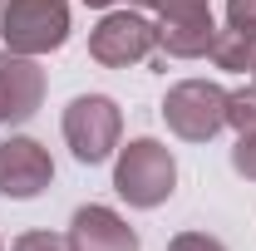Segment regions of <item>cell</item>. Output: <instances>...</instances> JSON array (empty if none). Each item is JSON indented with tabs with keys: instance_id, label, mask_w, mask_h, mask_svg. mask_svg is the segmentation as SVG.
<instances>
[{
	"instance_id": "5",
	"label": "cell",
	"mask_w": 256,
	"mask_h": 251,
	"mask_svg": "<svg viewBox=\"0 0 256 251\" xmlns=\"http://www.w3.org/2000/svg\"><path fill=\"white\" fill-rule=\"evenodd\" d=\"M158 50V25L138 10H108L89 30V54L104 69H128V64L148 60Z\"/></svg>"
},
{
	"instance_id": "11",
	"label": "cell",
	"mask_w": 256,
	"mask_h": 251,
	"mask_svg": "<svg viewBox=\"0 0 256 251\" xmlns=\"http://www.w3.org/2000/svg\"><path fill=\"white\" fill-rule=\"evenodd\" d=\"M226 128H236V133H256V84H252V89L226 94Z\"/></svg>"
},
{
	"instance_id": "7",
	"label": "cell",
	"mask_w": 256,
	"mask_h": 251,
	"mask_svg": "<svg viewBox=\"0 0 256 251\" xmlns=\"http://www.w3.org/2000/svg\"><path fill=\"white\" fill-rule=\"evenodd\" d=\"M40 104H44V69L30 54L0 50V128L34 118Z\"/></svg>"
},
{
	"instance_id": "1",
	"label": "cell",
	"mask_w": 256,
	"mask_h": 251,
	"mask_svg": "<svg viewBox=\"0 0 256 251\" xmlns=\"http://www.w3.org/2000/svg\"><path fill=\"white\" fill-rule=\"evenodd\" d=\"M178 188V162L158 138H133L128 148L114 153V192L128 207H162Z\"/></svg>"
},
{
	"instance_id": "16",
	"label": "cell",
	"mask_w": 256,
	"mask_h": 251,
	"mask_svg": "<svg viewBox=\"0 0 256 251\" xmlns=\"http://www.w3.org/2000/svg\"><path fill=\"white\" fill-rule=\"evenodd\" d=\"M226 25L256 30V0H226Z\"/></svg>"
},
{
	"instance_id": "2",
	"label": "cell",
	"mask_w": 256,
	"mask_h": 251,
	"mask_svg": "<svg viewBox=\"0 0 256 251\" xmlns=\"http://www.w3.org/2000/svg\"><path fill=\"white\" fill-rule=\"evenodd\" d=\"M0 34L5 50L15 54H54L69 40V0H5L0 10Z\"/></svg>"
},
{
	"instance_id": "9",
	"label": "cell",
	"mask_w": 256,
	"mask_h": 251,
	"mask_svg": "<svg viewBox=\"0 0 256 251\" xmlns=\"http://www.w3.org/2000/svg\"><path fill=\"white\" fill-rule=\"evenodd\" d=\"M212 40H217L212 10H192V15H158V44L172 54V60H202V54H212Z\"/></svg>"
},
{
	"instance_id": "6",
	"label": "cell",
	"mask_w": 256,
	"mask_h": 251,
	"mask_svg": "<svg viewBox=\"0 0 256 251\" xmlns=\"http://www.w3.org/2000/svg\"><path fill=\"white\" fill-rule=\"evenodd\" d=\"M54 182V162H50V148L34 143L25 133L5 138L0 143V197L10 202H30Z\"/></svg>"
},
{
	"instance_id": "19",
	"label": "cell",
	"mask_w": 256,
	"mask_h": 251,
	"mask_svg": "<svg viewBox=\"0 0 256 251\" xmlns=\"http://www.w3.org/2000/svg\"><path fill=\"white\" fill-rule=\"evenodd\" d=\"M0 10H5V0H0Z\"/></svg>"
},
{
	"instance_id": "20",
	"label": "cell",
	"mask_w": 256,
	"mask_h": 251,
	"mask_svg": "<svg viewBox=\"0 0 256 251\" xmlns=\"http://www.w3.org/2000/svg\"><path fill=\"white\" fill-rule=\"evenodd\" d=\"M0 251H5V242H0Z\"/></svg>"
},
{
	"instance_id": "4",
	"label": "cell",
	"mask_w": 256,
	"mask_h": 251,
	"mask_svg": "<svg viewBox=\"0 0 256 251\" xmlns=\"http://www.w3.org/2000/svg\"><path fill=\"white\" fill-rule=\"evenodd\" d=\"M162 124L182 143H207L226 128V89L212 79H182L162 98Z\"/></svg>"
},
{
	"instance_id": "15",
	"label": "cell",
	"mask_w": 256,
	"mask_h": 251,
	"mask_svg": "<svg viewBox=\"0 0 256 251\" xmlns=\"http://www.w3.org/2000/svg\"><path fill=\"white\" fill-rule=\"evenodd\" d=\"M143 10H158V15H192V10H212L207 0H138Z\"/></svg>"
},
{
	"instance_id": "10",
	"label": "cell",
	"mask_w": 256,
	"mask_h": 251,
	"mask_svg": "<svg viewBox=\"0 0 256 251\" xmlns=\"http://www.w3.org/2000/svg\"><path fill=\"white\" fill-rule=\"evenodd\" d=\"M212 64L226 69V74H252V64H256V30H236V25L217 30V40H212Z\"/></svg>"
},
{
	"instance_id": "13",
	"label": "cell",
	"mask_w": 256,
	"mask_h": 251,
	"mask_svg": "<svg viewBox=\"0 0 256 251\" xmlns=\"http://www.w3.org/2000/svg\"><path fill=\"white\" fill-rule=\"evenodd\" d=\"M232 168L246 178V182H256V133H236V148H232Z\"/></svg>"
},
{
	"instance_id": "8",
	"label": "cell",
	"mask_w": 256,
	"mask_h": 251,
	"mask_svg": "<svg viewBox=\"0 0 256 251\" xmlns=\"http://www.w3.org/2000/svg\"><path fill=\"white\" fill-rule=\"evenodd\" d=\"M69 242H74V251H138V232L114 207L89 202V207H79L74 222H69Z\"/></svg>"
},
{
	"instance_id": "18",
	"label": "cell",
	"mask_w": 256,
	"mask_h": 251,
	"mask_svg": "<svg viewBox=\"0 0 256 251\" xmlns=\"http://www.w3.org/2000/svg\"><path fill=\"white\" fill-rule=\"evenodd\" d=\"M252 84H256V64H252Z\"/></svg>"
},
{
	"instance_id": "17",
	"label": "cell",
	"mask_w": 256,
	"mask_h": 251,
	"mask_svg": "<svg viewBox=\"0 0 256 251\" xmlns=\"http://www.w3.org/2000/svg\"><path fill=\"white\" fill-rule=\"evenodd\" d=\"M84 5H94V10H108V5H114V0H84Z\"/></svg>"
},
{
	"instance_id": "3",
	"label": "cell",
	"mask_w": 256,
	"mask_h": 251,
	"mask_svg": "<svg viewBox=\"0 0 256 251\" xmlns=\"http://www.w3.org/2000/svg\"><path fill=\"white\" fill-rule=\"evenodd\" d=\"M118 133H124V114L108 94H79L64 108V143L84 168H94L104 158L118 153Z\"/></svg>"
},
{
	"instance_id": "12",
	"label": "cell",
	"mask_w": 256,
	"mask_h": 251,
	"mask_svg": "<svg viewBox=\"0 0 256 251\" xmlns=\"http://www.w3.org/2000/svg\"><path fill=\"white\" fill-rule=\"evenodd\" d=\"M10 251H74V242L60 232H25V236H15Z\"/></svg>"
},
{
	"instance_id": "14",
	"label": "cell",
	"mask_w": 256,
	"mask_h": 251,
	"mask_svg": "<svg viewBox=\"0 0 256 251\" xmlns=\"http://www.w3.org/2000/svg\"><path fill=\"white\" fill-rule=\"evenodd\" d=\"M168 251H226L217 236H207V232H178L172 242H168Z\"/></svg>"
}]
</instances>
